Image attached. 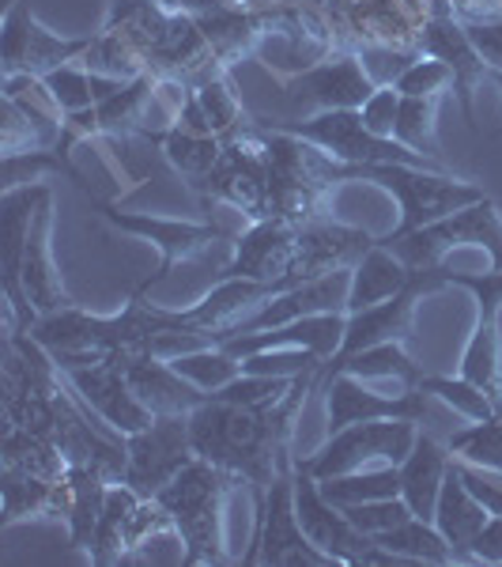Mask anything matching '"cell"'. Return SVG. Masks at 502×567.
<instances>
[{
	"instance_id": "obj_1",
	"label": "cell",
	"mask_w": 502,
	"mask_h": 567,
	"mask_svg": "<svg viewBox=\"0 0 502 567\" xmlns=\"http://www.w3.org/2000/svg\"><path fill=\"white\" fill-rule=\"evenodd\" d=\"M317 371L303 374L291 386L287 398L269 401V405H234V401L208 398L189 413V435H194L197 458L231 470L242 484H250L253 507L264 511L269 488L287 465V439L295 427V416L303 413L306 398L314 393Z\"/></svg>"
},
{
	"instance_id": "obj_2",
	"label": "cell",
	"mask_w": 502,
	"mask_h": 567,
	"mask_svg": "<svg viewBox=\"0 0 502 567\" xmlns=\"http://www.w3.org/2000/svg\"><path fill=\"white\" fill-rule=\"evenodd\" d=\"M234 484H242V477H234L231 470H219L212 462L194 458L167 488L155 492V499L163 503L181 545H186L181 564H227L223 507L227 496L234 492Z\"/></svg>"
},
{
	"instance_id": "obj_3",
	"label": "cell",
	"mask_w": 502,
	"mask_h": 567,
	"mask_svg": "<svg viewBox=\"0 0 502 567\" xmlns=\"http://www.w3.org/2000/svg\"><path fill=\"white\" fill-rule=\"evenodd\" d=\"M367 182L386 189L400 205V224L389 235H378L381 246H394L405 239V235L419 231V227L438 224V219L461 213V208L488 197L480 186H472V182L438 175V171H423V167H405V163H378V167H370Z\"/></svg>"
},
{
	"instance_id": "obj_4",
	"label": "cell",
	"mask_w": 502,
	"mask_h": 567,
	"mask_svg": "<svg viewBox=\"0 0 502 567\" xmlns=\"http://www.w3.org/2000/svg\"><path fill=\"white\" fill-rule=\"evenodd\" d=\"M269 186H272V155H269V130L258 125H242L223 141V155L212 167V175L200 186L205 205H223L239 213L245 224L269 216Z\"/></svg>"
},
{
	"instance_id": "obj_5",
	"label": "cell",
	"mask_w": 502,
	"mask_h": 567,
	"mask_svg": "<svg viewBox=\"0 0 502 567\" xmlns=\"http://www.w3.org/2000/svg\"><path fill=\"white\" fill-rule=\"evenodd\" d=\"M291 481H295L299 526L306 529L310 542L333 556L341 567H412V560L389 553V548H381L374 537L363 534V529H355L348 523V515L322 496V481H317L314 473L306 470V462L295 458V454H291Z\"/></svg>"
},
{
	"instance_id": "obj_6",
	"label": "cell",
	"mask_w": 502,
	"mask_h": 567,
	"mask_svg": "<svg viewBox=\"0 0 502 567\" xmlns=\"http://www.w3.org/2000/svg\"><path fill=\"white\" fill-rule=\"evenodd\" d=\"M258 122L269 125V130L303 136V141L317 144V148L341 163H367V167H378V163H405V167H423V171L446 175L442 159H427V155L405 148L400 141H381V136H374L367 125H363L359 110H317L314 117H303V122H269V117H258Z\"/></svg>"
},
{
	"instance_id": "obj_7",
	"label": "cell",
	"mask_w": 502,
	"mask_h": 567,
	"mask_svg": "<svg viewBox=\"0 0 502 567\" xmlns=\"http://www.w3.org/2000/svg\"><path fill=\"white\" fill-rule=\"evenodd\" d=\"M80 194L91 197V205L103 213L106 224H114L117 231L136 235V239L151 243L155 250H159V269L140 284L144 291L159 288V284L167 280L181 261H194V258H200V254L216 250L219 243L239 239V235L212 224V219H175V216H151V213H125V208L109 205V200H98L91 189H80Z\"/></svg>"
},
{
	"instance_id": "obj_8",
	"label": "cell",
	"mask_w": 502,
	"mask_h": 567,
	"mask_svg": "<svg viewBox=\"0 0 502 567\" xmlns=\"http://www.w3.org/2000/svg\"><path fill=\"white\" fill-rule=\"evenodd\" d=\"M442 269V265H438ZM438 269H419L416 280L408 284L400 296L386 299V303H374V307H363V310H352L348 315V326H344V341L341 349H336L328 360L322 363V371H317L314 379V393L322 390L328 382L336 379V371H341L344 360H352L355 352H367L374 344H389V341H400L405 344L408 337H412V322H416V307L423 303V296H431V291L446 288L442 277H438Z\"/></svg>"
},
{
	"instance_id": "obj_9",
	"label": "cell",
	"mask_w": 502,
	"mask_h": 567,
	"mask_svg": "<svg viewBox=\"0 0 502 567\" xmlns=\"http://www.w3.org/2000/svg\"><path fill=\"white\" fill-rule=\"evenodd\" d=\"M419 424L412 420H363L328 435L325 446L306 454V470L317 481L344 477V473L378 470V465H400L412 454Z\"/></svg>"
},
{
	"instance_id": "obj_10",
	"label": "cell",
	"mask_w": 502,
	"mask_h": 567,
	"mask_svg": "<svg viewBox=\"0 0 502 567\" xmlns=\"http://www.w3.org/2000/svg\"><path fill=\"white\" fill-rule=\"evenodd\" d=\"M464 246L483 250L491 258V269L502 272V216L491 197L438 219V224L419 227V231L405 235V239L394 243L389 250H397L412 269H438L446 254L464 250Z\"/></svg>"
},
{
	"instance_id": "obj_11",
	"label": "cell",
	"mask_w": 502,
	"mask_h": 567,
	"mask_svg": "<svg viewBox=\"0 0 502 567\" xmlns=\"http://www.w3.org/2000/svg\"><path fill=\"white\" fill-rule=\"evenodd\" d=\"M242 564H269V567H341L328 553H322L306 537L295 515V481H291V454L284 473L269 488L264 511L253 523V542Z\"/></svg>"
},
{
	"instance_id": "obj_12",
	"label": "cell",
	"mask_w": 502,
	"mask_h": 567,
	"mask_svg": "<svg viewBox=\"0 0 502 567\" xmlns=\"http://www.w3.org/2000/svg\"><path fill=\"white\" fill-rule=\"evenodd\" d=\"M170 515L163 511V503L155 496H140L133 484L125 481H109L103 515L95 526V542H91L87 556L91 564L109 567V564H125L133 553H140L155 534L170 529Z\"/></svg>"
},
{
	"instance_id": "obj_13",
	"label": "cell",
	"mask_w": 502,
	"mask_h": 567,
	"mask_svg": "<svg viewBox=\"0 0 502 567\" xmlns=\"http://www.w3.org/2000/svg\"><path fill=\"white\" fill-rule=\"evenodd\" d=\"M95 34L80 39H61L45 31L31 16V0H12L4 4V23H0V50H4V76H50L53 69L80 61L91 50Z\"/></svg>"
},
{
	"instance_id": "obj_14",
	"label": "cell",
	"mask_w": 502,
	"mask_h": 567,
	"mask_svg": "<svg viewBox=\"0 0 502 567\" xmlns=\"http://www.w3.org/2000/svg\"><path fill=\"white\" fill-rule=\"evenodd\" d=\"M197 458L194 435L186 416H155L148 427L125 435V484H133L140 496H155Z\"/></svg>"
},
{
	"instance_id": "obj_15",
	"label": "cell",
	"mask_w": 502,
	"mask_h": 567,
	"mask_svg": "<svg viewBox=\"0 0 502 567\" xmlns=\"http://www.w3.org/2000/svg\"><path fill=\"white\" fill-rule=\"evenodd\" d=\"M50 194L53 189L45 182H31V186L4 189V197H0V288H4L8 299V326L20 329V333H31L34 322H39V310L27 303L20 288V265L34 213Z\"/></svg>"
},
{
	"instance_id": "obj_16",
	"label": "cell",
	"mask_w": 502,
	"mask_h": 567,
	"mask_svg": "<svg viewBox=\"0 0 502 567\" xmlns=\"http://www.w3.org/2000/svg\"><path fill=\"white\" fill-rule=\"evenodd\" d=\"M61 374H65L72 393L80 398V405L103 420L109 432L133 435L155 420L148 409L140 405V398L133 393L122 363H117V355H91L84 363L61 368Z\"/></svg>"
},
{
	"instance_id": "obj_17",
	"label": "cell",
	"mask_w": 502,
	"mask_h": 567,
	"mask_svg": "<svg viewBox=\"0 0 502 567\" xmlns=\"http://www.w3.org/2000/svg\"><path fill=\"white\" fill-rule=\"evenodd\" d=\"M416 50L427 53V58L446 61L453 69V91H458L461 114L469 125H477L472 122V95L483 87V80H491V69L483 65L469 31H464V20L450 8V0H431V16H427V27L419 34Z\"/></svg>"
},
{
	"instance_id": "obj_18",
	"label": "cell",
	"mask_w": 502,
	"mask_h": 567,
	"mask_svg": "<svg viewBox=\"0 0 502 567\" xmlns=\"http://www.w3.org/2000/svg\"><path fill=\"white\" fill-rule=\"evenodd\" d=\"M284 87L317 110H363V103L378 91V80L363 65V53L336 50L317 65L284 76Z\"/></svg>"
},
{
	"instance_id": "obj_19",
	"label": "cell",
	"mask_w": 502,
	"mask_h": 567,
	"mask_svg": "<svg viewBox=\"0 0 502 567\" xmlns=\"http://www.w3.org/2000/svg\"><path fill=\"white\" fill-rule=\"evenodd\" d=\"M427 413H431V393L423 386H405V393H397V398H381L348 371H341L325 386L328 435L348 424H363V420H412V424H423Z\"/></svg>"
},
{
	"instance_id": "obj_20",
	"label": "cell",
	"mask_w": 502,
	"mask_h": 567,
	"mask_svg": "<svg viewBox=\"0 0 502 567\" xmlns=\"http://www.w3.org/2000/svg\"><path fill=\"white\" fill-rule=\"evenodd\" d=\"M299 265V224L280 216H264L245 224L239 239L231 243V261L223 265V277H245V280H280L291 277Z\"/></svg>"
},
{
	"instance_id": "obj_21",
	"label": "cell",
	"mask_w": 502,
	"mask_h": 567,
	"mask_svg": "<svg viewBox=\"0 0 502 567\" xmlns=\"http://www.w3.org/2000/svg\"><path fill=\"white\" fill-rule=\"evenodd\" d=\"M348 288H352V269H336V272H325V277L303 280V284H295V288L280 291V296H272L269 303L258 307L253 315H245L242 322H234L223 333V341L239 333H261V329L295 322V318H306V315H333V310L348 315Z\"/></svg>"
},
{
	"instance_id": "obj_22",
	"label": "cell",
	"mask_w": 502,
	"mask_h": 567,
	"mask_svg": "<svg viewBox=\"0 0 502 567\" xmlns=\"http://www.w3.org/2000/svg\"><path fill=\"white\" fill-rule=\"evenodd\" d=\"M109 355H117L133 393L140 398V405L151 416H186L208 401V390H200L197 382L178 374L170 368V360H159V355L148 352H109Z\"/></svg>"
},
{
	"instance_id": "obj_23",
	"label": "cell",
	"mask_w": 502,
	"mask_h": 567,
	"mask_svg": "<svg viewBox=\"0 0 502 567\" xmlns=\"http://www.w3.org/2000/svg\"><path fill=\"white\" fill-rule=\"evenodd\" d=\"M344 326H348V315L344 310H333V315H306L295 318V322L261 329V333H239L227 337L223 349L234 355V360H250L258 352H272V349H306L317 352L322 360H328L344 341Z\"/></svg>"
},
{
	"instance_id": "obj_24",
	"label": "cell",
	"mask_w": 502,
	"mask_h": 567,
	"mask_svg": "<svg viewBox=\"0 0 502 567\" xmlns=\"http://www.w3.org/2000/svg\"><path fill=\"white\" fill-rule=\"evenodd\" d=\"M378 243V235L363 231V227L341 224V219H310L299 224V265L295 272L306 280L325 277L336 269H355L363 254Z\"/></svg>"
},
{
	"instance_id": "obj_25",
	"label": "cell",
	"mask_w": 502,
	"mask_h": 567,
	"mask_svg": "<svg viewBox=\"0 0 502 567\" xmlns=\"http://www.w3.org/2000/svg\"><path fill=\"white\" fill-rule=\"evenodd\" d=\"M50 235H53V194L45 197L39 205V213H34L31 235H27V250H23V265H20V288H23L27 303L39 310V318L72 307L65 284H61L57 265H53Z\"/></svg>"
},
{
	"instance_id": "obj_26",
	"label": "cell",
	"mask_w": 502,
	"mask_h": 567,
	"mask_svg": "<svg viewBox=\"0 0 502 567\" xmlns=\"http://www.w3.org/2000/svg\"><path fill=\"white\" fill-rule=\"evenodd\" d=\"M488 507L472 496L469 484L461 481L458 458L450 462L442 481V492H438V507H435V526L438 534L450 542L453 560L458 564H472V542L480 537V529L488 526Z\"/></svg>"
},
{
	"instance_id": "obj_27",
	"label": "cell",
	"mask_w": 502,
	"mask_h": 567,
	"mask_svg": "<svg viewBox=\"0 0 502 567\" xmlns=\"http://www.w3.org/2000/svg\"><path fill=\"white\" fill-rule=\"evenodd\" d=\"M0 496H4V515L0 526H15L23 518H69L72 484L65 481H45L34 473L0 465Z\"/></svg>"
},
{
	"instance_id": "obj_28",
	"label": "cell",
	"mask_w": 502,
	"mask_h": 567,
	"mask_svg": "<svg viewBox=\"0 0 502 567\" xmlns=\"http://www.w3.org/2000/svg\"><path fill=\"white\" fill-rule=\"evenodd\" d=\"M450 462H453L450 446L438 443L431 432H423V427H419L412 454L397 465V470H400V496H405V503L412 507L416 518L435 523L438 492H442V481H446Z\"/></svg>"
},
{
	"instance_id": "obj_29",
	"label": "cell",
	"mask_w": 502,
	"mask_h": 567,
	"mask_svg": "<svg viewBox=\"0 0 502 567\" xmlns=\"http://www.w3.org/2000/svg\"><path fill=\"white\" fill-rule=\"evenodd\" d=\"M416 272L397 250L389 246L374 243L367 254L359 258V265L352 269V288H348V315L352 310L374 307V303H386V299L400 296L408 284L416 280Z\"/></svg>"
},
{
	"instance_id": "obj_30",
	"label": "cell",
	"mask_w": 502,
	"mask_h": 567,
	"mask_svg": "<svg viewBox=\"0 0 502 567\" xmlns=\"http://www.w3.org/2000/svg\"><path fill=\"white\" fill-rule=\"evenodd\" d=\"M109 470L98 462H87V465H72L69 470V484H72V503H69V542L72 548H91L95 542V526H98V515H103V503H106V492H109Z\"/></svg>"
},
{
	"instance_id": "obj_31",
	"label": "cell",
	"mask_w": 502,
	"mask_h": 567,
	"mask_svg": "<svg viewBox=\"0 0 502 567\" xmlns=\"http://www.w3.org/2000/svg\"><path fill=\"white\" fill-rule=\"evenodd\" d=\"M461 379L477 382L491 401L502 409V337L499 318H477L472 337L461 355Z\"/></svg>"
},
{
	"instance_id": "obj_32",
	"label": "cell",
	"mask_w": 502,
	"mask_h": 567,
	"mask_svg": "<svg viewBox=\"0 0 502 567\" xmlns=\"http://www.w3.org/2000/svg\"><path fill=\"white\" fill-rule=\"evenodd\" d=\"M189 91H194V99H197L200 114H205V122L212 125V133L223 136V141L231 133H239L242 125L253 122V117L245 114L239 91H234V84H231V69H212L208 76H200Z\"/></svg>"
},
{
	"instance_id": "obj_33",
	"label": "cell",
	"mask_w": 502,
	"mask_h": 567,
	"mask_svg": "<svg viewBox=\"0 0 502 567\" xmlns=\"http://www.w3.org/2000/svg\"><path fill=\"white\" fill-rule=\"evenodd\" d=\"M0 462L12 465V470L34 473V477H45V481H65L72 470V462L57 451V443H50V439H42L34 432H23V427H12V424H4V458Z\"/></svg>"
},
{
	"instance_id": "obj_34",
	"label": "cell",
	"mask_w": 502,
	"mask_h": 567,
	"mask_svg": "<svg viewBox=\"0 0 502 567\" xmlns=\"http://www.w3.org/2000/svg\"><path fill=\"white\" fill-rule=\"evenodd\" d=\"M374 542H378L381 548H389V553L405 556V560H412V564H458L453 560L450 542L438 534V526L427 523V518H416V515L408 518V523L378 534Z\"/></svg>"
},
{
	"instance_id": "obj_35",
	"label": "cell",
	"mask_w": 502,
	"mask_h": 567,
	"mask_svg": "<svg viewBox=\"0 0 502 567\" xmlns=\"http://www.w3.org/2000/svg\"><path fill=\"white\" fill-rule=\"evenodd\" d=\"M322 496L328 503H336V507L400 496V470L397 465H378V470H359V473H344V477H328V481H322Z\"/></svg>"
},
{
	"instance_id": "obj_36",
	"label": "cell",
	"mask_w": 502,
	"mask_h": 567,
	"mask_svg": "<svg viewBox=\"0 0 502 567\" xmlns=\"http://www.w3.org/2000/svg\"><path fill=\"white\" fill-rule=\"evenodd\" d=\"M341 371L355 374V379H397V382H405V386H419V382H423V368L412 363V355L405 352L400 341L374 344L367 352H355L352 360L341 363Z\"/></svg>"
},
{
	"instance_id": "obj_37",
	"label": "cell",
	"mask_w": 502,
	"mask_h": 567,
	"mask_svg": "<svg viewBox=\"0 0 502 567\" xmlns=\"http://www.w3.org/2000/svg\"><path fill=\"white\" fill-rule=\"evenodd\" d=\"M446 446H450L453 458L502 473V413L488 420H469V427L446 435Z\"/></svg>"
},
{
	"instance_id": "obj_38",
	"label": "cell",
	"mask_w": 502,
	"mask_h": 567,
	"mask_svg": "<svg viewBox=\"0 0 502 567\" xmlns=\"http://www.w3.org/2000/svg\"><path fill=\"white\" fill-rule=\"evenodd\" d=\"M438 103L442 99H400V114H397V141L405 148H412L427 159H442L438 148Z\"/></svg>"
},
{
	"instance_id": "obj_39",
	"label": "cell",
	"mask_w": 502,
	"mask_h": 567,
	"mask_svg": "<svg viewBox=\"0 0 502 567\" xmlns=\"http://www.w3.org/2000/svg\"><path fill=\"white\" fill-rule=\"evenodd\" d=\"M170 368L178 374H186L189 382H197L200 390H219L227 382H234L242 374V360H234L223 344H212V349H197V352H186V355H175Z\"/></svg>"
},
{
	"instance_id": "obj_40",
	"label": "cell",
	"mask_w": 502,
	"mask_h": 567,
	"mask_svg": "<svg viewBox=\"0 0 502 567\" xmlns=\"http://www.w3.org/2000/svg\"><path fill=\"white\" fill-rule=\"evenodd\" d=\"M431 398L446 401V405L453 409V413H461L464 420H488V416H499L502 409L495 405V401L483 393L477 382L469 379H446V374H423V382H419Z\"/></svg>"
},
{
	"instance_id": "obj_41",
	"label": "cell",
	"mask_w": 502,
	"mask_h": 567,
	"mask_svg": "<svg viewBox=\"0 0 502 567\" xmlns=\"http://www.w3.org/2000/svg\"><path fill=\"white\" fill-rule=\"evenodd\" d=\"M394 87H397L405 99H442L446 91L453 87V69L446 65V61L419 53L412 65H408V69L394 80Z\"/></svg>"
},
{
	"instance_id": "obj_42",
	"label": "cell",
	"mask_w": 502,
	"mask_h": 567,
	"mask_svg": "<svg viewBox=\"0 0 502 567\" xmlns=\"http://www.w3.org/2000/svg\"><path fill=\"white\" fill-rule=\"evenodd\" d=\"M344 515H348V523L355 529H363L367 537H378L386 534V529H394L400 523H408L412 518V507L405 503V496H389V499H370V503H348V507H341Z\"/></svg>"
},
{
	"instance_id": "obj_43",
	"label": "cell",
	"mask_w": 502,
	"mask_h": 567,
	"mask_svg": "<svg viewBox=\"0 0 502 567\" xmlns=\"http://www.w3.org/2000/svg\"><path fill=\"white\" fill-rule=\"evenodd\" d=\"M400 91L394 84H378V91L363 103V125L374 133V136H381V141H397V114H400Z\"/></svg>"
},
{
	"instance_id": "obj_44",
	"label": "cell",
	"mask_w": 502,
	"mask_h": 567,
	"mask_svg": "<svg viewBox=\"0 0 502 567\" xmlns=\"http://www.w3.org/2000/svg\"><path fill=\"white\" fill-rule=\"evenodd\" d=\"M458 470H461V481L469 484V492L477 496L488 515H499L502 518V473H491V470H480V465H469L458 458Z\"/></svg>"
},
{
	"instance_id": "obj_45",
	"label": "cell",
	"mask_w": 502,
	"mask_h": 567,
	"mask_svg": "<svg viewBox=\"0 0 502 567\" xmlns=\"http://www.w3.org/2000/svg\"><path fill=\"white\" fill-rule=\"evenodd\" d=\"M469 31L472 45L483 58V65L491 72H502V20H491V23H464Z\"/></svg>"
},
{
	"instance_id": "obj_46",
	"label": "cell",
	"mask_w": 502,
	"mask_h": 567,
	"mask_svg": "<svg viewBox=\"0 0 502 567\" xmlns=\"http://www.w3.org/2000/svg\"><path fill=\"white\" fill-rule=\"evenodd\" d=\"M472 564H502V518L491 515L480 537L472 542Z\"/></svg>"
},
{
	"instance_id": "obj_47",
	"label": "cell",
	"mask_w": 502,
	"mask_h": 567,
	"mask_svg": "<svg viewBox=\"0 0 502 567\" xmlns=\"http://www.w3.org/2000/svg\"><path fill=\"white\" fill-rule=\"evenodd\" d=\"M450 8L464 23H491L502 20V0H450Z\"/></svg>"
},
{
	"instance_id": "obj_48",
	"label": "cell",
	"mask_w": 502,
	"mask_h": 567,
	"mask_svg": "<svg viewBox=\"0 0 502 567\" xmlns=\"http://www.w3.org/2000/svg\"><path fill=\"white\" fill-rule=\"evenodd\" d=\"M159 8H167V12H178V16H212V12H227V8H234L239 0H155Z\"/></svg>"
},
{
	"instance_id": "obj_49",
	"label": "cell",
	"mask_w": 502,
	"mask_h": 567,
	"mask_svg": "<svg viewBox=\"0 0 502 567\" xmlns=\"http://www.w3.org/2000/svg\"><path fill=\"white\" fill-rule=\"evenodd\" d=\"M242 8H272V4H284V0H239Z\"/></svg>"
},
{
	"instance_id": "obj_50",
	"label": "cell",
	"mask_w": 502,
	"mask_h": 567,
	"mask_svg": "<svg viewBox=\"0 0 502 567\" xmlns=\"http://www.w3.org/2000/svg\"><path fill=\"white\" fill-rule=\"evenodd\" d=\"M491 84L499 87V95H502V72H491Z\"/></svg>"
}]
</instances>
